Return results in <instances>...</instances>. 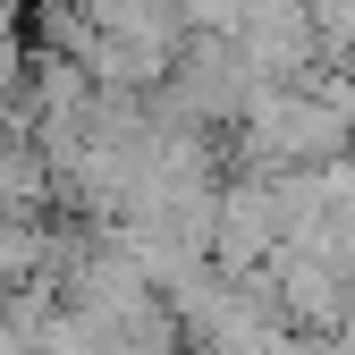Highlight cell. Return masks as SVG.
<instances>
[{"label": "cell", "mask_w": 355, "mask_h": 355, "mask_svg": "<svg viewBox=\"0 0 355 355\" xmlns=\"http://www.w3.org/2000/svg\"><path fill=\"white\" fill-rule=\"evenodd\" d=\"M229 51L245 60V76L262 85H304L322 68V42H313V9L304 0H245L237 9V34Z\"/></svg>", "instance_id": "6da1fadb"}, {"label": "cell", "mask_w": 355, "mask_h": 355, "mask_svg": "<svg viewBox=\"0 0 355 355\" xmlns=\"http://www.w3.org/2000/svg\"><path fill=\"white\" fill-rule=\"evenodd\" d=\"M279 254V211H271V178L254 169H229L211 195V271H262Z\"/></svg>", "instance_id": "7a4b0ae2"}, {"label": "cell", "mask_w": 355, "mask_h": 355, "mask_svg": "<svg viewBox=\"0 0 355 355\" xmlns=\"http://www.w3.org/2000/svg\"><path fill=\"white\" fill-rule=\"evenodd\" d=\"M262 279H271V313L288 330H304V338H322L338 322V304H347V271L330 254H271Z\"/></svg>", "instance_id": "3957f363"}, {"label": "cell", "mask_w": 355, "mask_h": 355, "mask_svg": "<svg viewBox=\"0 0 355 355\" xmlns=\"http://www.w3.org/2000/svg\"><path fill=\"white\" fill-rule=\"evenodd\" d=\"M85 17H94L102 34L119 42H144V51L178 60V42H187V26H178V0H85Z\"/></svg>", "instance_id": "277c9868"}, {"label": "cell", "mask_w": 355, "mask_h": 355, "mask_svg": "<svg viewBox=\"0 0 355 355\" xmlns=\"http://www.w3.org/2000/svg\"><path fill=\"white\" fill-rule=\"evenodd\" d=\"M42 203H51V169H42L34 136H26V127H0V211L34 220Z\"/></svg>", "instance_id": "5b68a950"}, {"label": "cell", "mask_w": 355, "mask_h": 355, "mask_svg": "<svg viewBox=\"0 0 355 355\" xmlns=\"http://www.w3.org/2000/svg\"><path fill=\"white\" fill-rule=\"evenodd\" d=\"M237 9L245 0H178V26L187 34H237Z\"/></svg>", "instance_id": "8992f818"}, {"label": "cell", "mask_w": 355, "mask_h": 355, "mask_svg": "<svg viewBox=\"0 0 355 355\" xmlns=\"http://www.w3.org/2000/svg\"><path fill=\"white\" fill-rule=\"evenodd\" d=\"M17 94H26V34H0V119L17 110Z\"/></svg>", "instance_id": "52a82bcc"}, {"label": "cell", "mask_w": 355, "mask_h": 355, "mask_svg": "<svg viewBox=\"0 0 355 355\" xmlns=\"http://www.w3.org/2000/svg\"><path fill=\"white\" fill-rule=\"evenodd\" d=\"M279 355H347V347H338L330 330H322V338H304V330H288V347H279Z\"/></svg>", "instance_id": "ba28073f"}, {"label": "cell", "mask_w": 355, "mask_h": 355, "mask_svg": "<svg viewBox=\"0 0 355 355\" xmlns=\"http://www.w3.org/2000/svg\"><path fill=\"white\" fill-rule=\"evenodd\" d=\"M338 271H347V279H355V237H347V245H338Z\"/></svg>", "instance_id": "9c48e42d"}]
</instances>
